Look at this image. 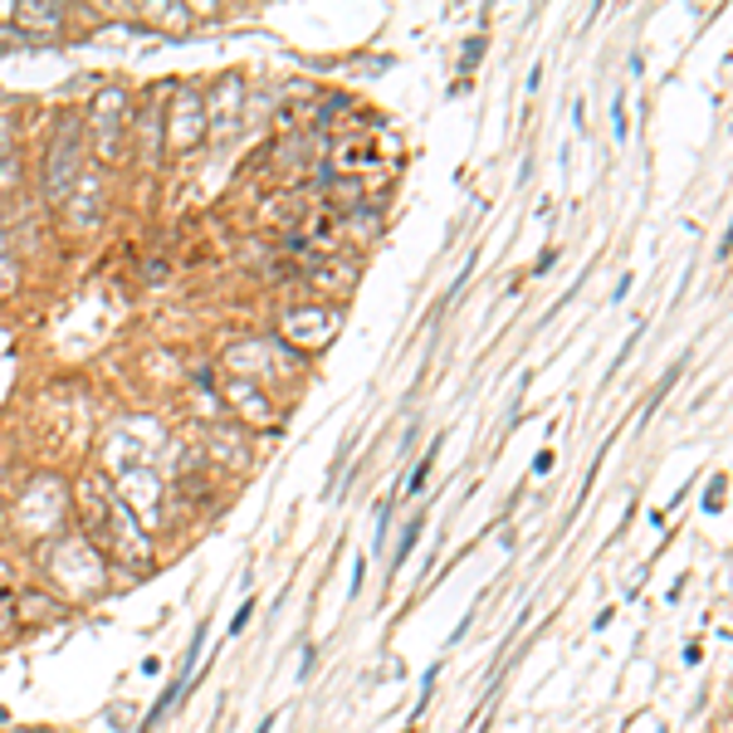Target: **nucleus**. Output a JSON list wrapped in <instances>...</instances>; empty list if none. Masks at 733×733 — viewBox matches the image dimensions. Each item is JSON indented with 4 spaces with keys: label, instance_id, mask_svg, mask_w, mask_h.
<instances>
[{
    "label": "nucleus",
    "instance_id": "0eeeda50",
    "mask_svg": "<svg viewBox=\"0 0 733 733\" xmlns=\"http://www.w3.org/2000/svg\"><path fill=\"white\" fill-rule=\"evenodd\" d=\"M362 577H367V553H362L357 563H352V596L362 592Z\"/></svg>",
    "mask_w": 733,
    "mask_h": 733
},
{
    "label": "nucleus",
    "instance_id": "423d86ee",
    "mask_svg": "<svg viewBox=\"0 0 733 733\" xmlns=\"http://www.w3.org/2000/svg\"><path fill=\"white\" fill-rule=\"evenodd\" d=\"M719 498H723V479H713L709 494H704V508H709V514H719Z\"/></svg>",
    "mask_w": 733,
    "mask_h": 733
},
{
    "label": "nucleus",
    "instance_id": "7ed1b4c3",
    "mask_svg": "<svg viewBox=\"0 0 733 733\" xmlns=\"http://www.w3.org/2000/svg\"><path fill=\"white\" fill-rule=\"evenodd\" d=\"M420 528H426V518H410V523H406V533H401V543H396V567L406 563L410 553H416V538H420Z\"/></svg>",
    "mask_w": 733,
    "mask_h": 733
},
{
    "label": "nucleus",
    "instance_id": "1a4fd4ad",
    "mask_svg": "<svg viewBox=\"0 0 733 733\" xmlns=\"http://www.w3.org/2000/svg\"><path fill=\"white\" fill-rule=\"evenodd\" d=\"M313 660H318V655H313V645H308V650H303V670H299V680H308V674H313Z\"/></svg>",
    "mask_w": 733,
    "mask_h": 733
},
{
    "label": "nucleus",
    "instance_id": "6e6552de",
    "mask_svg": "<svg viewBox=\"0 0 733 733\" xmlns=\"http://www.w3.org/2000/svg\"><path fill=\"white\" fill-rule=\"evenodd\" d=\"M547 469H553V455H547V450H538V455H533V475H547Z\"/></svg>",
    "mask_w": 733,
    "mask_h": 733
},
{
    "label": "nucleus",
    "instance_id": "9d476101",
    "mask_svg": "<svg viewBox=\"0 0 733 733\" xmlns=\"http://www.w3.org/2000/svg\"><path fill=\"white\" fill-rule=\"evenodd\" d=\"M274 723H279V719H274V713H269V719H264V723H260V729H254V733H274Z\"/></svg>",
    "mask_w": 733,
    "mask_h": 733
},
{
    "label": "nucleus",
    "instance_id": "20e7f679",
    "mask_svg": "<svg viewBox=\"0 0 733 733\" xmlns=\"http://www.w3.org/2000/svg\"><path fill=\"white\" fill-rule=\"evenodd\" d=\"M15 631V602H10V592H0V635Z\"/></svg>",
    "mask_w": 733,
    "mask_h": 733
},
{
    "label": "nucleus",
    "instance_id": "f257e3e1",
    "mask_svg": "<svg viewBox=\"0 0 733 733\" xmlns=\"http://www.w3.org/2000/svg\"><path fill=\"white\" fill-rule=\"evenodd\" d=\"M45 572H49V582H54V592L59 596H98L103 592V563H98V553H93V543L88 538H64V543H54V547H45Z\"/></svg>",
    "mask_w": 733,
    "mask_h": 733
},
{
    "label": "nucleus",
    "instance_id": "f03ea898",
    "mask_svg": "<svg viewBox=\"0 0 733 733\" xmlns=\"http://www.w3.org/2000/svg\"><path fill=\"white\" fill-rule=\"evenodd\" d=\"M186 690H191V680H186V674H176V680H172V684H166V690H162V694H156V704H152V713H147L142 733H152V729H156V723H162V719H166V713H172V709H176V704H181V694H186Z\"/></svg>",
    "mask_w": 733,
    "mask_h": 733
},
{
    "label": "nucleus",
    "instance_id": "39448f33",
    "mask_svg": "<svg viewBox=\"0 0 733 733\" xmlns=\"http://www.w3.org/2000/svg\"><path fill=\"white\" fill-rule=\"evenodd\" d=\"M250 616H254V596H244V606L235 611V621H230V635H244V625H250Z\"/></svg>",
    "mask_w": 733,
    "mask_h": 733
}]
</instances>
